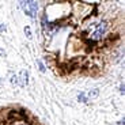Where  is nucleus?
I'll return each instance as SVG.
<instances>
[{"instance_id": "nucleus-1", "label": "nucleus", "mask_w": 125, "mask_h": 125, "mask_svg": "<svg viewBox=\"0 0 125 125\" xmlns=\"http://www.w3.org/2000/svg\"><path fill=\"white\" fill-rule=\"evenodd\" d=\"M21 6H22L23 11L29 16H31V18H34L38 11V3L37 1H33V0H30V1H21Z\"/></svg>"}, {"instance_id": "nucleus-2", "label": "nucleus", "mask_w": 125, "mask_h": 125, "mask_svg": "<svg viewBox=\"0 0 125 125\" xmlns=\"http://www.w3.org/2000/svg\"><path fill=\"white\" fill-rule=\"evenodd\" d=\"M106 29H107V23L106 22L99 23V25H98V27H97V30L91 34V38H93V40H95V41L101 40V38L103 37V34L106 33Z\"/></svg>"}, {"instance_id": "nucleus-3", "label": "nucleus", "mask_w": 125, "mask_h": 125, "mask_svg": "<svg viewBox=\"0 0 125 125\" xmlns=\"http://www.w3.org/2000/svg\"><path fill=\"white\" fill-rule=\"evenodd\" d=\"M18 79H21V86H22V87H25L26 84H27L29 83V73H27V71H25V69H23L22 72H21V78H18Z\"/></svg>"}, {"instance_id": "nucleus-4", "label": "nucleus", "mask_w": 125, "mask_h": 125, "mask_svg": "<svg viewBox=\"0 0 125 125\" xmlns=\"http://www.w3.org/2000/svg\"><path fill=\"white\" fill-rule=\"evenodd\" d=\"M98 94H99V90L98 88H94V90H91L90 93H88V98H95V97H98Z\"/></svg>"}, {"instance_id": "nucleus-5", "label": "nucleus", "mask_w": 125, "mask_h": 125, "mask_svg": "<svg viewBox=\"0 0 125 125\" xmlns=\"http://www.w3.org/2000/svg\"><path fill=\"white\" fill-rule=\"evenodd\" d=\"M25 34H26V37H27V38H31V31H30V27H29V26H26V27H25Z\"/></svg>"}, {"instance_id": "nucleus-6", "label": "nucleus", "mask_w": 125, "mask_h": 125, "mask_svg": "<svg viewBox=\"0 0 125 125\" xmlns=\"http://www.w3.org/2000/svg\"><path fill=\"white\" fill-rule=\"evenodd\" d=\"M78 99H79V102H86V95L83 93H80L78 95Z\"/></svg>"}, {"instance_id": "nucleus-7", "label": "nucleus", "mask_w": 125, "mask_h": 125, "mask_svg": "<svg viewBox=\"0 0 125 125\" xmlns=\"http://www.w3.org/2000/svg\"><path fill=\"white\" fill-rule=\"evenodd\" d=\"M11 83H12V84H18V76L16 75H11Z\"/></svg>"}, {"instance_id": "nucleus-8", "label": "nucleus", "mask_w": 125, "mask_h": 125, "mask_svg": "<svg viewBox=\"0 0 125 125\" xmlns=\"http://www.w3.org/2000/svg\"><path fill=\"white\" fill-rule=\"evenodd\" d=\"M37 62H38V65H40V71H41V72H45V67H44V64H42V62L40 61V60H38Z\"/></svg>"}, {"instance_id": "nucleus-9", "label": "nucleus", "mask_w": 125, "mask_h": 125, "mask_svg": "<svg viewBox=\"0 0 125 125\" xmlns=\"http://www.w3.org/2000/svg\"><path fill=\"white\" fill-rule=\"evenodd\" d=\"M3 30H6V26H3L1 23H0V31H3Z\"/></svg>"}, {"instance_id": "nucleus-10", "label": "nucleus", "mask_w": 125, "mask_h": 125, "mask_svg": "<svg viewBox=\"0 0 125 125\" xmlns=\"http://www.w3.org/2000/svg\"><path fill=\"white\" fill-rule=\"evenodd\" d=\"M120 91H121V94L124 93V84H121V87H120Z\"/></svg>"}, {"instance_id": "nucleus-11", "label": "nucleus", "mask_w": 125, "mask_h": 125, "mask_svg": "<svg viewBox=\"0 0 125 125\" xmlns=\"http://www.w3.org/2000/svg\"><path fill=\"white\" fill-rule=\"evenodd\" d=\"M0 54L3 56V54H4V50H1V49H0Z\"/></svg>"}]
</instances>
